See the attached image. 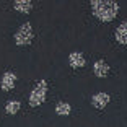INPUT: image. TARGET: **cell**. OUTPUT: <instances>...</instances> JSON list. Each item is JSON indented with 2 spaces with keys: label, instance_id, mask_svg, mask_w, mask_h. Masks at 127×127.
Here are the masks:
<instances>
[{
  "label": "cell",
  "instance_id": "obj_3",
  "mask_svg": "<svg viewBox=\"0 0 127 127\" xmlns=\"http://www.w3.org/2000/svg\"><path fill=\"white\" fill-rule=\"evenodd\" d=\"M33 41V28L30 23H23L15 33V42L18 46H28Z\"/></svg>",
  "mask_w": 127,
  "mask_h": 127
},
{
  "label": "cell",
  "instance_id": "obj_4",
  "mask_svg": "<svg viewBox=\"0 0 127 127\" xmlns=\"http://www.w3.org/2000/svg\"><path fill=\"white\" fill-rule=\"evenodd\" d=\"M111 101L108 93H96L91 96V106L96 109H103L104 106H108V103Z\"/></svg>",
  "mask_w": 127,
  "mask_h": 127
},
{
  "label": "cell",
  "instance_id": "obj_2",
  "mask_svg": "<svg viewBox=\"0 0 127 127\" xmlns=\"http://www.w3.org/2000/svg\"><path fill=\"white\" fill-rule=\"evenodd\" d=\"M46 91H47V82H46V80H41V82L33 88V91H31V95H30V106L34 108V106L42 104L44 99H46Z\"/></svg>",
  "mask_w": 127,
  "mask_h": 127
},
{
  "label": "cell",
  "instance_id": "obj_8",
  "mask_svg": "<svg viewBox=\"0 0 127 127\" xmlns=\"http://www.w3.org/2000/svg\"><path fill=\"white\" fill-rule=\"evenodd\" d=\"M116 39L121 44H127V21L121 23L116 30Z\"/></svg>",
  "mask_w": 127,
  "mask_h": 127
},
{
  "label": "cell",
  "instance_id": "obj_11",
  "mask_svg": "<svg viewBox=\"0 0 127 127\" xmlns=\"http://www.w3.org/2000/svg\"><path fill=\"white\" fill-rule=\"evenodd\" d=\"M20 108H21V104H20V101H15V99H11L7 103V106H5V111H7V114H16V112L20 111Z\"/></svg>",
  "mask_w": 127,
  "mask_h": 127
},
{
  "label": "cell",
  "instance_id": "obj_9",
  "mask_svg": "<svg viewBox=\"0 0 127 127\" xmlns=\"http://www.w3.org/2000/svg\"><path fill=\"white\" fill-rule=\"evenodd\" d=\"M13 7H15V10H18L20 13H30L33 3H31V0H15V2H13Z\"/></svg>",
  "mask_w": 127,
  "mask_h": 127
},
{
  "label": "cell",
  "instance_id": "obj_1",
  "mask_svg": "<svg viewBox=\"0 0 127 127\" xmlns=\"http://www.w3.org/2000/svg\"><path fill=\"white\" fill-rule=\"evenodd\" d=\"M91 8L93 15L104 23L114 20L119 13V5L112 0H91Z\"/></svg>",
  "mask_w": 127,
  "mask_h": 127
},
{
  "label": "cell",
  "instance_id": "obj_6",
  "mask_svg": "<svg viewBox=\"0 0 127 127\" xmlns=\"http://www.w3.org/2000/svg\"><path fill=\"white\" fill-rule=\"evenodd\" d=\"M68 64H70V67L73 68H80L85 65V57H83L82 52H72L68 56Z\"/></svg>",
  "mask_w": 127,
  "mask_h": 127
},
{
  "label": "cell",
  "instance_id": "obj_10",
  "mask_svg": "<svg viewBox=\"0 0 127 127\" xmlns=\"http://www.w3.org/2000/svg\"><path fill=\"white\" fill-rule=\"evenodd\" d=\"M72 111V106L68 104V103H65V101H59L56 106V114H59V116H68Z\"/></svg>",
  "mask_w": 127,
  "mask_h": 127
},
{
  "label": "cell",
  "instance_id": "obj_5",
  "mask_svg": "<svg viewBox=\"0 0 127 127\" xmlns=\"http://www.w3.org/2000/svg\"><path fill=\"white\" fill-rule=\"evenodd\" d=\"M15 82H16V75L15 73H11V72L3 73V77H2V80H0L2 90L3 91H10L11 88H13V85H15Z\"/></svg>",
  "mask_w": 127,
  "mask_h": 127
},
{
  "label": "cell",
  "instance_id": "obj_7",
  "mask_svg": "<svg viewBox=\"0 0 127 127\" xmlns=\"http://www.w3.org/2000/svg\"><path fill=\"white\" fill-rule=\"evenodd\" d=\"M93 72L96 77H99V78H103V77H106L109 72V65L104 62V60H98V62H95L93 65Z\"/></svg>",
  "mask_w": 127,
  "mask_h": 127
}]
</instances>
